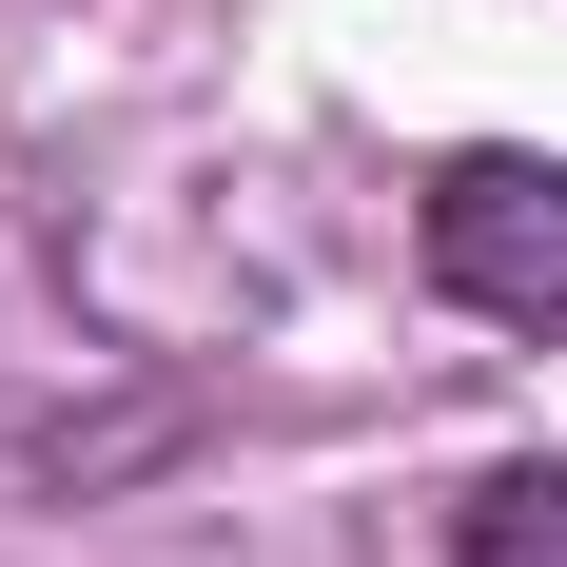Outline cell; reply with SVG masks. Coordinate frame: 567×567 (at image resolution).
Masks as SVG:
<instances>
[{
    "instance_id": "1",
    "label": "cell",
    "mask_w": 567,
    "mask_h": 567,
    "mask_svg": "<svg viewBox=\"0 0 567 567\" xmlns=\"http://www.w3.org/2000/svg\"><path fill=\"white\" fill-rule=\"evenodd\" d=\"M431 293L451 313H489V333H567V157H528V137H489V157L431 176Z\"/></svg>"
},
{
    "instance_id": "2",
    "label": "cell",
    "mask_w": 567,
    "mask_h": 567,
    "mask_svg": "<svg viewBox=\"0 0 567 567\" xmlns=\"http://www.w3.org/2000/svg\"><path fill=\"white\" fill-rule=\"evenodd\" d=\"M451 567H567V470H489L451 509Z\"/></svg>"
}]
</instances>
